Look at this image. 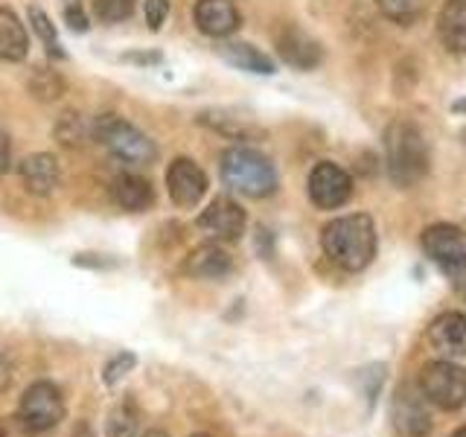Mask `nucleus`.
<instances>
[{"mask_svg": "<svg viewBox=\"0 0 466 437\" xmlns=\"http://www.w3.org/2000/svg\"><path fill=\"white\" fill-rule=\"evenodd\" d=\"M320 245L329 262H335L344 271H361L368 269L376 257V228L373 218L364 213L341 216L320 233Z\"/></svg>", "mask_w": 466, "mask_h": 437, "instance_id": "nucleus-1", "label": "nucleus"}, {"mask_svg": "<svg viewBox=\"0 0 466 437\" xmlns=\"http://www.w3.org/2000/svg\"><path fill=\"white\" fill-rule=\"evenodd\" d=\"M388 175L397 187H414L429 175V149L420 128L411 123H393L385 131Z\"/></svg>", "mask_w": 466, "mask_h": 437, "instance_id": "nucleus-2", "label": "nucleus"}, {"mask_svg": "<svg viewBox=\"0 0 466 437\" xmlns=\"http://www.w3.org/2000/svg\"><path fill=\"white\" fill-rule=\"evenodd\" d=\"M222 181L233 189V193L248 196V198H268L277 189V169L271 160L248 146H233L222 155Z\"/></svg>", "mask_w": 466, "mask_h": 437, "instance_id": "nucleus-3", "label": "nucleus"}, {"mask_svg": "<svg viewBox=\"0 0 466 437\" xmlns=\"http://www.w3.org/2000/svg\"><path fill=\"white\" fill-rule=\"evenodd\" d=\"M94 137L106 146L116 160H123L128 167H149L157 158L155 143L146 137L140 128L126 123L123 117H116V114L94 117Z\"/></svg>", "mask_w": 466, "mask_h": 437, "instance_id": "nucleus-4", "label": "nucleus"}, {"mask_svg": "<svg viewBox=\"0 0 466 437\" xmlns=\"http://www.w3.org/2000/svg\"><path fill=\"white\" fill-rule=\"evenodd\" d=\"M420 391L441 412H458L466 405V371L455 359L429 361L420 371Z\"/></svg>", "mask_w": 466, "mask_h": 437, "instance_id": "nucleus-5", "label": "nucleus"}, {"mask_svg": "<svg viewBox=\"0 0 466 437\" xmlns=\"http://www.w3.org/2000/svg\"><path fill=\"white\" fill-rule=\"evenodd\" d=\"M18 417L29 432H50L65 420V397L53 382H35L24 391L18 402Z\"/></svg>", "mask_w": 466, "mask_h": 437, "instance_id": "nucleus-6", "label": "nucleus"}, {"mask_svg": "<svg viewBox=\"0 0 466 437\" xmlns=\"http://www.w3.org/2000/svg\"><path fill=\"white\" fill-rule=\"evenodd\" d=\"M422 251L446 274H466V230L458 225H431L422 233Z\"/></svg>", "mask_w": 466, "mask_h": 437, "instance_id": "nucleus-7", "label": "nucleus"}, {"mask_svg": "<svg viewBox=\"0 0 466 437\" xmlns=\"http://www.w3.org/2000/svg\"><path fill=\"white\" fill-rule=\"evenodd\" d=\"M353 196V178L332 160H320L309 172V198L320 210H335Z\"/></svg>", "mask_w": 466, "mask_h": 437, "instance_id": "nucleus-8", "label": "nucleus"}, {"mask_svg": "<svg viewBox=\"0 0 466 437\" xmlns=\"http://www.w3.org/2000/svg\"><path fill=\"white\" fill-rule=\"evenodd\" d=\"M245 210L237 201L228 196H218L208 204V210H201L198 216V228L213 237L216 242H237L245 230Z\"/></svg>", "mask_w": 466, "mask_h": 437, "instance_id": "nucleus-9", "label": "nucleus"}, {"mask_svg": "<svg viewBox=\"0 0 466 437\" xmlns=\"http://www.w3.org/2000/svg\"><path fill=\"white\" fill-rule=\"evenodd\" d=\"M167 189L169 198L178 208H196L208 193V175L189 158H175L167 169Z\"/></svg>", "mask_w": 466, "mask_h": 437, "instance_id": "nucleus-10", "label": "nucleus"}, {"mask_svg": "<svg viewBox=\"0 0 466 437\" xmlns=\"http://www.w3.org/2000/svg\"><path fill=\"white\" fill-rule=\"evenodd\" d=\"M426 397H422L420 385H400L397 397H393V422L408 437H426L431 432V417L426 412Z\"/></svg>", "mask_w": 466, "mask_h": 437, "instance_id": "nucleus-11", "label": "nucleus"}, {"mask_svg": "<svg viewBox=\"0 0 466 437\" xmlns=\"http://www.w3.org/2000/svg\"><path fill=\"white\" fill-rule=\"evenodd\" d=\"M429 344L443 359H463L466 356V315L463 312H443L431 320Z\"/></svg>", "mask_w": 466, "mask_h": 437, "instance_id": "nucleus-12", "label": "nucleus"}, {"mask_svg": "<svg viewBox=\"0 0 466 437\" xmlns=\"http://www.w3.org/2000/svg\"><path fill=\"white\" fill-rule=\"evenodd\" d=\"M277 53L280 58L295 70H312L324 62V50L315 38H309L298 26H286L280 36H277Z\"/></svg>", "mask_w": 466, "mask_h": 437, "instance_id": "nucleus-13", "label": "nucleus"}, {"mask_svg": "<svg viewBox=\"0 0 466 437\" xmlns=\"http://www.w3.org/2000/svg\"><path fill=\"white\" fill-rule=\"evenodd\" d=\"M196 26L210 38H228L239 29V9L233 0H198L193 9Z\"/></svg>", "mask_w": 466, "mask_h": 437, "instance_id": "nucleus-14", "label": "nucleus"}, {"mask_svg": "<svg viewBox=\"0 0 466 437\" xmlns=\"http://www.w3.org/2000/svg\"><path fill=\"white\" fill-rule=\"evenodd\" d=\"M233 269V259L225 251L222 245L216 242H204L198 248L189 251V257L184 259V271L196 280H222Z\"/></svg>", "mask_w": 466, "mask_h": 437, "instance_id": "nucleus-15", "label": "nucleus"}, {"mask_svg": "<svg viewBox=\"0 0 466 437\" xmlns=\"http://www.w3.org/2000/svg\"><path fill=\"white\" fill-rule=\"evenodd\" d=\"M111 198H114L116 208H123L128 213H143V210L152 208L155 189L149 181L140 178V175L123 172V175H116L114 184H111Z\"/></svg>", "mask_w": 466, "mask_h": 437, "instance_id": "nucleus-16", "label": "nucleus"}, {"mask_svg": "<svg viewBox=\"0 0 466 437\" xmlns=\"http://www.w3.org/2000/svg\"><path fill=\"white\" fill-rule=\"evenodd\" d=\"M58 178H62V172H58V160L53 155L35 152V155L24 158L21 181L33 196H50L53 189L58 187Z\"/></svg>", "mask_w": 466, "mask_h": 437, "instance_id": "nucleus-17", "label": "nucleus"}, {"mask_svg": "<svg viewBox=\"0 0 466 437\" xmlns=\"http://www.w3.org/2000/svg\"><path fill=\"white\" fill-rule=\"evenodd\" d=\"M437 33L449 53H466V0H446L437 18Z\"/></svg>", "mask_w": 466, "mask_h": 437, "instance_id": "nucleus-18", "label": "nucleus"}, {"mask_svg": "<svg viewBox=\"0 0 466 437\" xmlns=\"http://www.w3.org/2000/svg\"><path fill=\"white\" fill-rule=\"evenodd\" d=\"M29 53V36L21 18L12 9L0 6V58L4 62H24Z\"/></svg>", "mask_w": 466, "mask_h": 437, "instance_id": "nucleus-19", "label": "nucleus"}, {"mask_svg": "<svg viewBox=\"0 0 466 437\" xmlns=\"http://www.w3.org/2000/svg\"><path fill=\"white\" fill-rule=\"evenodd\" d=\"M218 56L225 58V62H230L233 67H239V70H248V73H274V62L266 56V53H259L254 44H248V41H228L218 47Z\"/></svg>", "mask_w": 466, "mask_h": 437, "instance_id": "nucleus-20", "label": "nucleus"}, {"mask_svg": "<svg viewBox=\"0 0 466 437\" xmlns=\"http://www.w3.org/2000/svg\"><path fill=\"white\" fill-rule=\"evenodd\" d=\"M56 137L62 140L65 146H79V143H85L87 137H94V120L87 123L82 114L67 111V114L58 117V123H56Z\"/></svg>", "mask_w": 466, "mask_h": 437, "instance_id": "nucleus-21", "label": "nucleus"}, {"mask_svg": "<svg viewBox=\"0 0 466 437\" xmlns=\"http://www.w3.org/2000/svg\"><path fill=\"white\" fill-rule=\"evenodd\" d=\"M137 434V408L131 400L114 405L106 422V437H135Z\"/></svg>", "mask_w": 466, "mask_h": 437, "instance_id": "nucleus-22", "label": "nucleus"}, {"mask_svg": "<svg viewBox=\"0 0 466 437\" xmlns=\"http://www.w3.org/2000/svg\"><path fill=\"white\" fill-rule=\"evenodd\" d=\"M26 15H29V24H33V29H35V36H38L41 44H44V50H47L53 58H65V50H62V44H58L56 26H53V21L47 18V12L33 4Z\"/></svg>", "mask_w": 466, "mask_h": 437, "instance_id": "nucleus-23", "label": "nucleus"}, {"mask_svg": "<svg viewBox=\"0 0 466 437\" xmlns=\"http://www.w3.org/2000/svg\"><path fill=\"white\" fill-rule=\"evenodd\" d=\"M29 91H33V97L41 99V102H53V99L62 97L65 82H62V76H58L56 70H50V67H47V70L38 67V70L33 73V79H29Z\"/></svg>", "mask_w": 466, "mask_h": 437, "instance_id": "nucleus-24", "label": "nucleus"}, {"mask_svg": "<svg viewBox=\"0 0 466 437\" xmlns=\"http://www.w3.org/2000/svg\"><path fill=\"white\" fill-rule=\"evenodd\" d=\"M379 12L393 24H414L422 12V0H376Z\"/></svg>", "mask_w": 466, "mask_h": 437, "instance_id": "nucleus-25", "label": "nucleus"}, {"mask_svg": "<svg viewBox=\"0 0 466 437\" xmlns=\"http://www.w3.org/2000/svg\"><path fill=\"white\" fill-rule=\"evenodd\" d=\"M135 12V0H94V15L102 24H120Z\"/></svg>", "mask_w": 466, "mask_h": 437, "instance_id": "nucleus-26", "label": "nucleus"}, {"mask_svg": "<svg viewBox=\"0 0 466 437\" xmlns=\"http://www.w3.org/2000/svg\"><path fill=\"white\" fill-rule=\"evenodd\" d=\"M135 364H137V356H135V353H128V350H123V353H116V356L106 364V371H102V382H106V385H116L126 373L135 371Z\"/></svg>", "mask_w": 466, "mask_h": 437, "instance_id": "nucleus-27", "label": "nucleus"}, {"mask_svg": "<svg viewBox=\"0 0 466 437\" xmlns=\"http://www.w3.org/2000/svg\"><path fill=\"white\" fill-rule=\"evenodd\" d=\"M65 21L73 33H85L91 21H87V15L82 9V0H65Z\"/></svg>", "mask_w": 466, "mask_h": 437, "instance_id": "nucleus-28", "label": "nucleus"}, {"mask_svg": "<svg viewBox=\"0 0 466 437\" xmlns=\"http://www.w3.org/2000/svg\"><path fill=\"white\" fill-rule=\"evenodd\" d=\"M143 12H146V24H149V29H160L169 15V0H146Z\"/></svg>", "mask_w": 466, "mask_h": 437, "instance_id": "nucleus-29", "label": "nucleus"}, {"mask_svg": "<svg viewBox=\"0 0 466 437\" xmlns=\"http://www.w3.org/2000/svg\"><path fill=\"white\" fill-rule=\"evenodd\" d=\"M9 382H12V364H9L4 350H0V391H6Z\"/></svg>", "mask_w": 466, "mask_h": 437, "instance_id": "nucleus-30", "label": "nucleus"}, {"mask_svg": "<svg viewBox=\"0 0 466 437\" xmlns=\"http://www.w3.org/2000/svg\"><path fill=\"white\" fill-rule=\"evenodd\" d=\"M9 167V140L4 135V128H0V172H6Z\"/></svg>", "mask_w": 466, "mask_h": 437, "instance_id": "nucleus-31", "label": "nucleus"}, {"mask_svg": "<svg viewBox=\"0 0 466 437\" xmlns=\"http://www.w3.org/2000/svg\"><path fill=\"white\" fill-rule=\"evenodd\" d=\"M128 62H137V65H155V62H160V56L157 53H152V56H140V53H131V56H126Z\"/></svg>", "mask_w": 466, "mask_h": 437, "instance_id": "nucleus-32", "label": "nucleus"}, {"mask_svg": "<svg viewBox=\"0 0 466 437\" xmlns=\"http://www.w3.org/2000/svg\"><path fill=\"white\" fill-rule=\"evenodd\" d=\"M73 437H94V432L87 429V422H79L76 432H73Z\"/></svg>", "mask_w": 466, "mask_h": 437, "instance_id": "nucleus-33", "label": "nucleus"}, {"mask_svg": "<svg viewBox=\"0 0 466 437\" xmlns=\"http://www.w3.org/2000/svg\"><path fill=\"white\" fill-rule=\"evenodd\" d=\"M143 437H169L167 432H160V429H152V432H146Z\"/></svg>", "mask_w": 466, "mask_h": 437, "instance_id": "nucleus-34", "label": "nucleus"}, {"mask_svg": "<svg viewBox=\"0 0 466 437\" xmlns=\"http://www.w3.org/2000/svg\"><path fill=\"white\" fill-rule=\"evenodd\" d=\"M451 437H466V426H461V429H458L455 434H451Z\"/></svg>", "mask_w": 466, "mask_h": 437, "instance_id": "nucleus-35", "label": "nucleus"}, {"mask_svg": "<svg viewBox=\"0 0 466 437\" xmlns=\"http://www.w3.org/2000/svg\"><path fill=\"white\" fill-rule=\"evenodd\" d=\"M193 437H208V434H193Z\"/></svg>", "mask_w": 466, "mask_h": 437, "instance_id": "nucleus-36", "label": "nucleus"}, {"mask_svg": "<svg viewBox=\"0 0 466 437\" xmlns=\"http://www.w3.org/2000/svg\"><path fill=\"white\" fill-rule=\"evenodd\" d=\"M463 300H466V289H463Z\"/></svg>", "mask_w": 466, "mask_h": 437, "instance_id": "nucleus-37", "label": "nucleus"}, {"mask_svg": "<svg viewBox=\"0 0 466 437\" xmlns=\"http://www.w3.org/2000/svg\"><path fill=\"white\" fill-rule=\"evenodd\" d=\"M0 437H4V432H0Z\"/></svg>", "mask_w": 466, "mask_h": 437, "instance_id": "nucleus-38", "label": "nucleus"}, {"mask_svg": "<svg viewBox=\"0 0 466 437\" xmlns=\"http://www.w3.org/2000/svg\"><path fill=\"white\" fill-rule=\"evenodd\" d=\"M463 137H466V135H463Z\"/></svg>", "mask_w": 466, "mask_h": 437, "instance_id": "nucleus-39", "label": "nucleus"}]
</instances>
